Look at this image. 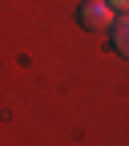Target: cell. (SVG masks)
<instances>
[{
    "mask_svg": "<svg viewBox=\"0 0 129 146\" xmlns=\"http://www.w3.org/2000/svg\"><path fill=\"white\" fill-rule=\"evenodd\" d=\"M77 21L97 33V29H105V25H113V4H109V0H85L81 12H77Z\"/></svg>",
    "mask_w": 129,
    "mask_h": 146,
    "instance_id": "1",
    "label": "cell"
},
{
    "mask_svg": "<svg viewBox=\"0 0 129 146\" xmlns=\"http://www.w3.org/2000/svg\"><path fill=\"white\" fill-rule=\"evenodd\" d=\"M113 49L121 53V57H129V12H121L113 21Z\"/></svg>",
    "mask_w": 129,
    "mask_h": 146,
    "instance_id": "2",
    "label": "cell"
},
{
    "mask_svg": "<svg viewBox=\"0 0 129 146\" xmlns=\"http://www.w3.org/2000/svg\"><path fill=\"white\" fill-rule=\"evenodd\" d=\"M113 4V12H129V0H109Z\"/></svg>",
    "mask_w": 129,
    "mask_h": 146,
    "instance_id": "3",
    "label": "cell"
}]
</instances>
